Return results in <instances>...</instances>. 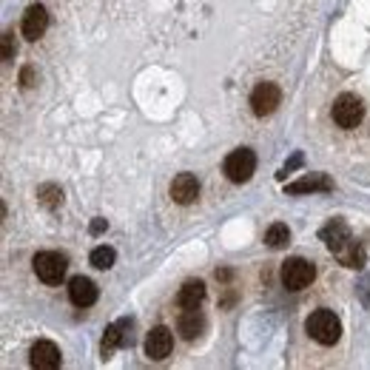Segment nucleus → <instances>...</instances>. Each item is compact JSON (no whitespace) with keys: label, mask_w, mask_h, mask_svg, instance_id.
<instances>
[{"label":"nucleus","mask_w":370,"mask_h":370,"mask_svg":"<svg viewBox=\"0 0 370 370\" xmlns=\"http://www.w3.org/2000/svg\"><path fill=\"white\" fill-rule=\"evenodd\" d=\"M322 240H325V245L330 248V254H333L342 265H347V268L364 265V251L353 242V237H350V231H347V225H344L342 220H330V223L322 228Z\"/></svg>","instance_id":"obj_1"},{"label":"nucleus","mask_w":370,"mask_h":370,"mask_svg":"<svg viewBox=\"0 0 370 370\" xmlns=\"http://www.w3.org/2000/svg\"><path fill=\"white\" fill-rule=\"evenodd\" d=\"M305 330H308L310 339L319 342V344H336L339 336H342V322H339V316H336L333 310L319 308V310H313V313L308 316Z\"/></svg>","instance_id":"obj_2"},{"label":"nucleus","mask_w":370,"mask_h":370,"mask_svg":"<svg viewBox=\"0 0 370 370\" xmlns=\"http://www.w3.org/2000/svg\"><path fill=\"white\" fill-rule=\"evenodd\" d=\"M66 268H69V257L60 251H43L35 257V274L46 285H60L66 276Z\"/></svg>","instance_id":"obj_3"},{"label":"nucleus","mask_w":370,"mask_h":370,"mask_svg":"<svg viewBox=\"0 0 370 370\" xmlns=\"http://www.w3.org/2000/svg\"><path fill=\"white\" fill-rule=\"evenodd\" d=\"M279 276H282V285H285L288 291H302V288H308V285L313 282L316 268H313V262H308V259H302V257H293V259L282 262Z\"/></svg>","instance_id":"obj_4"},{"label":"nucleus","mask_w":370,"mask_h":370,"mask_svg":"<svg viewBox=\"0 0 370 370\" xmlns=\"http://www.w3.org/2000/svg\"><path fill=\"white\" fill-rule=\"evenodd\" d=\"M223 168H225V176L231 182H248L254 176V171H257V154L251 148H237V151H231L225 157Z\"/></svg>","instance_id":"obj_5"},{"label":"nucleus","mask_w":370,"mask_h":370,"mask_svg":"<svg viewBox=\"0 0 370 370\" xmlns=\"http://www.w3.org/2000/svg\"><path fill=\"white\" fill-rule=\"evenodd\" d=\"M364 117V103L356 94H339L333 103V123L339 128H356Z\"/></svg>","instance_id":"obj_6"},{"label":"nucleus","mask_w":370,"mask_h":370,"mask_svg":"<svg viewBox=\"0 0 370 370\" xmlns=\"http://www.w3.org/2000/svg\"><path fill=\"white\" fill-rule=\"evenodd\" d=\"M279 100H282V91H279L276 83H259L254 89V94H251V111L257 117H268V114L276 111Z\"/></svg>","instance_id":"obj_7"},{"label":"nucleus","mask_w":370,"mask_h":370,"mask_svg":"<svg viewBox=\"0 0 370 370\" xmlns=\"http://www.w3.org/2000/svg\"><path fill=\"white\" fill-rule=\"evenodd\" d=\"M171 197H174V203H179V206H191V203L200 197V179H197L194 174H189V171L176 174L174 182H171Z\"/></svg>","instance_id":"obj_8"},{"label":"nucleus","mask_w":370,"mask_h":370,"mask_svg":"<svg viewBox=\"0 0 370 370\" xmlns=\"http://www.w3.org/2000/svg\"><path fill=\"white\" fill-rule=\"evenodd\" d=\"M21 29H23V38H26V40L43 38L46 29H49V12H46V6H40V4L29 6L26 15H23V26H21Z\"/></svg>","instance_id":"obj_9"},{"label":"nucleus","mask_w":370,"mask_h":370,"mask_svg":"<svg viewBox=\"0 0 370 370\" xmlns=\"http://www.w3.org/2000/svg\"><path fill=\"white\" fill-rule=\"evenodd\" d=\"M32 367L35 370H57L60 364H63V356H60V350H57V344L55 342H38L35 347H32Z\"/></svg>","instance_id":"obj_10"},{"label":"nucleus","mask_w":370,"mask_h":370,"mask_svg":"<svg viewBox=\"0 0 370 370\" xmlns=\"http://www.w3.org/2000/svg\"><path fill=\"white\" fill-rule=\"evenodd\" d=\"M171 347H174V333H171L168 327H154V330L145 336V356L154 359V361L165 359V356L171 353Z\"/></svg>","instance_id":"obj_11"},{"label":"nucleus","mask_w":370,"mask_h":370,"mask_svg":"<svg viewBox=\"0 0 370 370\" xmlns=\"http://www.w3.org/2000/svg\"><path fill=\"white\" fill-rule=\"evenodd\" d=\"M69 299L77 308H91L97 302V285L91 279H86V276H74L69 282Z\"/></svg>","instance_id":"obj_12"},{"label":"nucleus","mask_w":370,"mask_h":370,"mask_svg":"<svg viewBox=\"0 0 370 370\" xmlns=\"http://www.w3.org/2000/svg\"><path fill=\"white\" fill-rule=\"evenodd\" d=\"M176 330H179L182 339L194 342V339L206 330V316H203V310H200V308H185L182 316H179V322H176Z\"/></svg>","instance_id":"obj_13"},{"label":"nucleus","mask_w":370,"mask_h":370,"mask_svg":"<svg viewBox=\"0 0 370 370\" xmlns=\"http://www.w3.org/2000/svg\"><path fill=\"white\" fill-rule=\"evenodd\" d=\"M203 299H206V285L200 279H189L176 293V305L179 308H200Z\"/></svg>","instance_id":"obj_14"},{"label":"nucleus","mask_w":370,"mask_h":370,"mask_svg":"<svg viewBox=\"0 0 370 370\" xmlns=\"http://www.w3.org/2000/svg\"><path fill=\"white\" fill-rule=\"evenodd\" d=\"M333 189V182L325 176V174H316V176H305L293 185H288V194H308V191H330Z\"/></svg>","instance_id":"obj_15"},{"label":"nucleus","mask_w":370,"mask_h":370,"mask_svg":"<svg viewBox=\"0 0 370 370\" xmlns=\"http://www.w3.org/2000/svg\"><path fill=\"white\" fill-rule=\"evenodd\" d=\"M128 325H131L128 319H120V322L108 325V330H106V336H103V356H106V359H108V356H111V353L125 342V333H123V330H125Z\"/></svg>","instance_id":"obj_16"},{"label":"nucleus","mask_w":370,"mask_h":370,"mask_svg":"<svg viewBox=\"0 0 370 370\" xmlns=\"http://www.w3.org/2000/svg\"><path fill=\"white\" fill-rule=\"evenodd\" d=\"M288 242H291V228H288L285 223H274V225L265 231V245H268V248L279 251V248H285Z\"/></svg>","instance_id":"obj_17"},{"label":"nucleus","mask_w":370,"mask_h":370,"mask_svg":"<svg viewBox=\"0 0 370 370\" xmlns=\"http://www.w3.org/2000/svg\"><path fill=\"white\" fill-rule=\"evenodd\" d=\"M114 259H117V254H114V248H108V245H100V248L91 251V265H94L97 271H108V268L114 265Z\"/></svg>","instance_id":"obj_18"},{"label":"nucleus","mask_w":370,"mask_h":370,"mask_svg":"<svg viewBox=\"0 0 370 370\" xmlns=\"http://www.w3.org/2000/svg\"><path fill=\"white\" fill-rule=\"evenodd\" d=\"M38 197H40V203H43L46 208H57V206L63 203V191L57 189V185H43V189L38 191Z\"/></svg>","instance_id":"obj_19"},{"label":"nucleus","mask_w":370,"mask_h":370,"mask_svg":"<svg viewBox=\"0 0 370 370\" xmlns=\"http://www.w3.org/2000/svg\"><path fill=\"white\" fill-rule=\"evenodd\" d=\"M15 52H18V46H15V38L6 32V35H4V63L15 60Z\"/></svg>","instance_id":"obj_20"},{"label":"nucleus","mask_w":370,"mask_h":370,"mask_svg":"<svg viewBox=\"0 0 370 370\" xmlns=\"http://www.w3.org/2000/svg\"><path fill=\"white\" fill-rule=\"evenodd\" d=\"M21 86H23V89H32V86H35V69H32V66H26V69L21 72Z\"/></svg>","instance_id":"obj_21"},{"label":"nucleus","mask_w":370,"mask_h":370,"mask_svg":"<svg viewBox=\"0 0 370 370\" xmlns=\"http://www.w3.org/2000/svg\"><path fill=\"white\" fill-rule=\"evenodd\" d=\"M103 228H106V223H103V220H97V223H94V225H91V234H100V231H103Z\"/></svg>","instance_id":"obj_22"}]
</instances>
